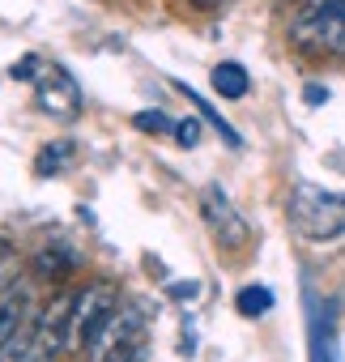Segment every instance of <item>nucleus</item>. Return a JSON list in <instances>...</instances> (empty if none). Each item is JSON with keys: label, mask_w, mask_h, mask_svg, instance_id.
<instances>
[{"label": "nucleus", "mask_w": 345, "mask_h": 362, "mask_svg": "<svg viewBox=\"0 0 345 362\" xmlns=\"http://www.w3.org/2000/svg\"><path fill=\"white\" fill-rule=\"evenodd\" d=\"M290 43L303 56H345V0H303L290 22Z\"/></svg>", "instance_id": "nucleus-1"}, {"label": "nucleus", "mask_w": 345, "mask_h": 362, "mask_svg": "<svg viewBox=\"0 0 345 362\" xmlns=\"http://www.w3.org/2000/svg\"><path fill=\"white\" fill-rule=\"evenodd\" d=\"M290 222L303 239L328 243L345 230V192H328L315 184H298L290 192Z\"/></svg>", "instance_id": "nucleus-2"}, {"label": "nucleus", "mask_w": 345, "mask_h": 362, "mask_svg": "<svg viewBox=\"0 0 345 362\" xmlns=\"http://www.w3.org/2000/svg\"><path fill=\"white\" fill-rule=\"evenodd\" d=\"M115 311H119V294H115L111 281H94V286L77 290L73 337H69V345H73V349H90V345L103 337V328L115 320Z\"/></svg>", "instance_id": "nucleus-3"}, {"label": "nucleus", "mask_w": 345, "mask_h": 362, "mask_svg": "<svg viewBox=\"0 0 345 362\" xmlns=\"http://www.w3.org/2000/svg\"><path fill=\"white\" fill-rule=\"evenodd\" d=\"M73 307H77V290H60L47 311L39 315L35 332H30V362H56L60 349L73 337Z\"/></svg>", "instance_id": "nucleus-4"}, {"label": "nucleus", "mask_w": 345, "mask_h": 362, "mask_svg": "<svg viewBox=\"0 0 345 362\" xmlns=\"http://www.w3.org/2000/svg\"><path fill=\"white\" fill-rule=\"evenodd\" d=\"M35 103L39 111L56 115V119H77L81 111V90L73 81V73L64 64H39V77H35Z\"/></svg>", "instance_id": "nucleus-5"}, {"label": "nucleus", "mask_w": 345, "mask_h": 362, "mask_svg": "<svg viewBox=\"0 0 345 362\" xmlns=\"http://www.w3.org/2000/svg\"><path fill=\"white\" fill-rule=\"evenodd\" d=\"M201 214H205V222H209V230H214V239L222 243V247H243L247 243V222L239 218V209L226 201V192L222 188H205L201 192Z\"/></svg>", "instance_id": "nucleus-6"}, {"label": "nucleus", "mask_w": 345, "mask_h": 362, "mask_svg": "<svg viewBox=\"0 0 345 362\" xmlns=\"http://www.w3.org/2000/svg\"><path fill=\"white\" fill-rule=\"evenodd\" d=\"M214 90L222 94V98H243L247 90H252V77H247V69L243 64H235V60H222L218 69H214Z\"/></svg>", "instance_id": "nucleus-7"}, {"label": "nucleus", "mask_w": 345, "mask_h": 362, "mask_svg": "<svg viewBox=\"0 0 345 362\" xmlns=\"http://www.w3.org/2000/svg\"><path fill=\"white\" fill-rule=\"evenodd\" d=\"M26 328V307L22 298H9V303H0V354H5Z\"/></svg>", "instance_id": "nucleus-8"}, {"label": "nucleus", "mask_w": 345, "mask_h": 362, "mask_svg": "<svg viewBox=\"0 0 345 362\" xmlns=\"http://www.w3.org/2000/svg\"><path fill=\"white\" fill-rule=\"evenodd\" d=\"M311 362H337V328H332V320L324 315H315V324H311Z\"/></svg>", "instance_id": "nucleus-9"}, {"label": "nucleus", "mask_w": 345, "mask_h": 362, "mask_svg": "<svg viewBox=\"0 0 345 362\" xmlns=\"http://www.w3.org/2000/svg\"><path fill=\"white\" fill-rule=\"evenodd\" d=\"M235 307H239V315L256 320V315H264V311L273 307V290H269V286H243V290L235 294Z\"/></svg>", "instance_id": "nucleus-10"}, {"label": "nucleus", "mask_w": 345, "mask_h": 362, "mask_svg": "<svg viewBox=\"0 0 345 362\" xmlns=\"http://www.w3.org/2000/svg\"><path fill=\"white\" fill-rule=\"evenodd\" d=\"M69 153H73V141L43 145V149H39V162H35V170H39V175H60V170L69 166Z\"/></svg>", "instance_id": "nucleus-11"}, {"label": "nucleus", "mask_w": 345, "mask_h": 362, "mask_svg": "<svg viewBox=\"0 0 345 362\" xmlns=\"http://www.w3.org/2000/svg\"><path fill=\"white\" fill-rule=\"evenodd\" d=\"M132 124H136L141 132H153V136H166V132L175 136V119H170L166 111H136Z\"/></svg>", "instance_id": "nucleus-12"}, {"label": "nucleus", "mask_w": 345, "mask_h": 362, "mask_svg": "<svg viewBox=\"0 0 345 362\" xmlns=\"http://www.w3.org/2000/svg\"><path fill=\"white\" fill-rule=\"evenodd\" d=\"M184 94H188V98H192V103L201 107V115H205V119H209V124H214V128H218V132H222L226 141H230V145H239V132H235V128H230V124H226L222 115H214V107H209V103H205V98H201L197 90H188V86H184Z\"/></svg>", "instance_id": "nucleus-13"}, {"label": "nucleus", "mask_w": 345, "mask_h": 362, "mask_svg": "<svg viewBox=\"0 0 345 362\" xmlns=\"http://www.w3.org/2000/svg\"><path fill=\"white\" fill-rule=\"evenodd\" d=\"M175 141H180L184 149H192V145L201 141V119H197V115H188V119H175Z\"/></svg>", "instance_id": "nucleus-14"}, {"label": "nucleus", "mask_w": 345, "mask_h": 362, "mask_svg": "<svg viewBox=\"0 0 345 362\" xmlns=\"http://www.w3.org/2000/svg\"><path fill=\"white\" fill-rule=\"evenodd\" d=\"M30 332H35V328H22V337H18L5 354H0V362H30Z\"/></svg>", "instance_id": "nucleus-15"}, {"label": "nucleus", "mask_w": 345, "mask_h": 362, "mask_svg": "<svg viewBox=\"0 0 345 362\" xmlns=\"http://www.w3.org/2000/svg\"><path fill=\"white\" fill-rule=\"evenodd\" d=\"M64 256H69V252H43V256H39V269L52 273V277H60V273H69V269L77 264V260H64Z\"/></svg>", "instance_id": "nucleus-16"}, {"label": "nucleus", "mask_w": 345, "mask_h": 362, "mask_svg": "<svg viewBox=\"0 0 345 362\" xmlns=\"http://www.w3.org/2000/svg\"><path fill=\"white\" fill-rule=\"evenodd\" d=\"M39 64H43L39 56H26V60H18V64H13L9 73H13L18 81H35V77H39Z\"/></svg>", "instance_id": "nucleus-17"}, {"label": "nucleus", "mask_w": 345, "mask_h": 362, "mask_svg": "<svg viewBox=\"0 0 345 362\" xmlns=\"http://www.w3.org/2000/svg\"><path fill=\"white\" fill-rule=\"evenodd\" d=\"M324 98H328V94H324V86H307V103H311V107H315V103H324Z\"/></svg>", "instance_id": "nucleus-18"}, {"label": "nucleus", "mask_w": 345, "mask_h": 362, "mask_svg": "<svg viewBox=\"0 0 345 362\" xmlns=\"http://www.w3.org/2000/svg\"><path fill=\"white\" fill-rule=\"evenodd\" d=\"M197 9H218V0H192Z\"/></svg>", "instance_id": "nucleus-19"}]
</instances>
